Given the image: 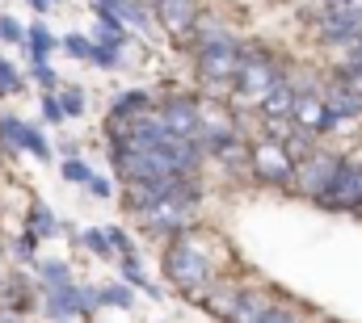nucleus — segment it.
<instances>
[{"instance_id": "27", "label": "nucleus", "mask_w": 362, "mask_h": 323, "mask_svg": "<svg viewBox=\"0 0 362 323\" xmlns=\"http://www.w3.org/2000/svg\"><path fill=\"white\" fill-rule=\"evenodd\" d=\"M0 47H25V25L13 13H0Z\"/></svg>"}, {"instance_id": "25", "label": "nucleus", "mask_w": 362, "mask_h": 323, "mask_svg": "<svg viewBox=\"0 0 362 323\" xmlns=\"http://www.w3.org/2000/svg\"><path fill=\"white\" fill-rule=\"evenodd\" d=\"M38 236H34V231H21V236H17V240H13V248H8V252H13V260H17V264H34V260H38Z\"/></svg>"}, {"instance_id": "16", "label": "nucleus", "mask_w": 362, "mask_h": 323, "mask_svg": "<svg viewBox=\"0 0 362 323\" xmlns=\"http://www.w3.org/2000/svg\"><path fill=\"white\" fill-rule=\"evenodd\" d=\"M59 219H55V210L47 206V202H30V210H25V231H34L38 240H55L59 236Z\"/></svg>"}, {"instance_id": "32", "label": "nucleus", "mask_w": 362, "mask_h": 323, "mask_svg": "<svg viewBox=\"0 0 362 323\" xmlns=\"http://www.w3.org/2000/svg\"><path fill=\"white\" fill-rule=\"evenodd\" d=\"M105 236H110V248H114V256H127V252H135V243H131V236H127L122 227H105Z\"/></svg>"}, {"instance_id": "4", "label": "nucleus", "mask_w": 362, "mask_h": 323, "mask_svg": "<svg viewBox=\"0 0 362 323\" xmlns=\"http://www.w3.org/2000/svg\"><path fill=\"white\" fill-rule=\"evenodd\" d=\"M282 76H286V63L274 55L270 47L257 42V38H245V42H240V63H236V76H232V92H228V97L257 105Z\"/></svg>"}, {"instance_id": "33", "label": "nucleus", "mask_w": 362, "mask_h": 323, "mask_svg": "<svg viewBox=\"0 0 362 323\" xmlns=\"http://www.w3.org/2000/svg\"><path fill=\"white\" fill-rule=\"evenodd\" d=\"M85 189H89L93 197H101V202H105V197H114V185H110L105 176H97V172L89 176V185H85Z\"/></svg>"}, {"instance_id": "14", "label": "nucleus", "mask_w": 362, "mask_h": 323, "mask_svg": "<svg viewBox=\"0 0 362 323\" xmlns=\"http://www.w3.org/2000/svg\"><path fill=\"white\" fill-rule=\"evenodd\" d=\"M25 55H30V63H51V55L59 51V34L47 25V21H30L25 25V47H21Z\"/></svg>"}, {"instance_id": "6", "label": "nucleus", "mask_w": 362, "mask_h": 323, "mask_svg": "<svg viewBox=\"0 0 362 323\" xmlns=\"http://www.w3.org/2000/svg\"><path fill=\"white\" fill-rule=\"evenodd\" d=\"M341 156H346V152H329V147H312L308 156H299V160H295V172H291V189H286V193H295V197H303V202H316L320 189L333 181V172H337Z\"/></svg>"}, {"instance_id": "15", "label": "nucleus", "mask_w": 362, "mask_h": 323, "mask_svg": "<svg viewBox=\"0 0 362 323\" xmlns=\"http://www.w3.org/2000/svg\"><path fill=\"white\" fill-rule=\"evenodd\" d=\"M152 109H156V92H148V88H127L110 101V118H127V122H135Z\"/></svg>"}, {"instance_id": "7", "label": "nucleus", "mask_w": 362, "mask_h": 323, "mask_svg": "<svg viewBox=\"0 0 362 323\" xmlns=\"http://www.w3.org/2000/svg\"><path fill=\"white\" fill-rule=\"evenodd\" d=\"M97 307H101V294L89 290V286H76V281L42 290V315L51 323H68V319H81V315L89 319Z\"/></svg>"}, {"instance_id": "24", "label": "nucleus", "mask_w": 362, "mask_h": 323, "mask_svg": "<svg viewBox=\"0 0 362 323\" xmlns=\"http://www.w3.org/2000/svg\"><path fill=\"white\" fill-rule=\"evenodd\" d=\"M262 323H308V315H303V307H295L291 298H282V294H278V303L266 311V319H262Z\"/></svg>"}, {"instance_id": "5", "label": "nucleus", "mask_w": 362, "mask_h": 323, "mask_svg": "<svg viewBox=\"0 0 362 323\" xmlns=\"http://www.w3.org/2000/svg\"><path fill=\"white\" fill-rule=\"evenodd\" d=\"M358 160H362V152H346L341 164H337V172H333V181L320 189V197H316L312 206H320V210H329V214H358V206H362Z\"/></svg>"}, {"instance_id": "23", "label": "nucleus", "mask_w": 362, "mask_h": 323, "mask_svg": "<svg viewBox=\"0 0 362 323\" xmlns=\"http://www.w3.org/2000/svg\"><path fill=\"white\" fill-rule=\"evenodd\" d=\"M21 88H25V76L17 72V63H13L8 55H0V101H4V97H17Z\"/></svg>"}, {"instance_id": "1", "label": "nucleus", "mask_w": 362, "mask_h": 323, "mask_svg": "<svg viewBox=\"0 0 362 323\" xmlns=\"http://www.w3.org/2000/svg\"><path fill=\"white\" fill-rule=\"evenodd\" d=\"M198 197L185 193H152L144 185H122V210L152 236V240H173L198 223Z\"/></svg>"}, {"instance_id": "9", "label": "nucleus", "mask_w": 362, "mask_h": 323, "mask_svg": "<svg viewBox=\"0 0 362 323\" xmlns=\"http://www.w3.org/2000/svg\"><path fill=\"white\" fill-rule=\"evenodd\" d=\"M291 172H295V156L286 152V143L278 139H262L253 147V160H249V176L257 185H270V189H291Z\"/></svg>"}, {"instance_id": "28", "label": "nucleus", "mask_w": 362, "mask_h": 323, "mask_svg": "<svg viewBox=\"0 0 362 323\" xmlns=\"http://www.w3.org/2000/svg\"><path fill=\"white\" fill-rule=\"evenodd\" d=\"M89 63H97V68H105V72L122 68V47H110V42H93Z\"/></svg>"}, {"instance_id": "30", "label": "nucleus", "mask_w": 362, "mask_h": 323, "mask_svg": "<svg viewBox=\"0 0 362 323\" xmlns=\"http://www.w3.org/2000/svg\"><path fill=\"white\" fill-rule=\"evenodd\" d=\"M38 109H42V122H47V126L68 122V118H64V109H59V97H55V92H42V97H38Z\"/></svg>"}, {"instance_id": "35", "label": "nucleus", "mask_w": 362, "mask_h": 323, "mask_svg": "<svg viewBox=\"0 0 362 323\" xmlns=\"http://www.w3.org/2000/svg\"><path fill=\"white\" fill-rule=\"evenodd\" d=\"M346 59H350V63H362V34L350 42V47H346Z\"/></svg>"}, {"instance_id": "19", "label": "nucleus", "mask_w": 362, "mask_h": 323, "mask_svg": "<svg viewBox=\"0 0 362 323\" xmlns=\"http://www.w3.org/2000/svg\"><path fill=\"white\" fill-rule=\"evenodd\" d=\"M55 97H59L64 118H85L89 97H85V88H81V84H59V88H55Z\"/></svg>"}, {"instance_id": "11", "label": "nucleus", "mask_w": 362, "mask_h": 323, "mask_svg": "<svg viewBox=\"0 0 362 323\" xmlns=\"http://www.w3.org/2000/svg\"><path fill=\"white\" fill-rule=\"evenodd\" d=\"M148 8H152V21H156L169 38L185 42V34L194 30V21L206 13V0H152Z\"/></svg>"}, {"instance_id": "36", "label": "nucleus", "mask_w": 362, "mask_h": 323, "mask_svg": "<svg viewBox=\"0 0 362 323\" xmlns=\"http://www.w3.org/2000/svg\"><path fill=\"white\" fill-rule=\"evenodd\" d=\"M59 156L68 160V156H81V147H76V139H59Z\"/></svg>"}, {"instance_id": "17", "label": "nucleus", "mask_w": 362, "mask_h": 323, "mask_svg": "<svg viewBox=\"0 0 362 323\" xmlns=\"http://www.w3.org/2000/svg\"><path fill=\"white\" fill-rule=\"evenodd\" d=\"M118 264H122V281H127L131 290H144L148 298H165V290H160L156 281H148V273H144V264H139V252L118 256Z\"/></svg>"}, {"instance_id": "2", "label": "nucleus", "mask_w": 362, "mask_h": 323, "mask_svg": "<svg viewBox=\"0 0 362 323\" xmlns=\"http://www.w3.org/2000/svg\"><path fill=\"white\" fill-rule=\"evenodd\" d=\"M160 269H165V286H173L185 303H198L206 294V286L219 277V264H215L211 248L202 243V236L194 227L173 236V240H165Z\"/></svg>"}, {"instance_id": "37", "label": "nucleus", "mask_w": 362, "mask_h": 323, "mask_svg": "<svg viewBox=\"0 0 362 323\" xmlns=\"http://www.w3.org/2000/svg\"><path fill=\"white\" fill-rule=\"evenodd\" d=\"M358 176H362V160H358ZM358 219H362V206H358Z\"/></svg>"}, {"instance_id": "13", "label": "nucleus", "mask_w": 362, "mask_h": 323, "mask_svg": "<svg viewBox=\"0 0 362 323\" xmlns=\"http://www.w3.org/2000/svg\"><path fill=\"white\" fill-rule=\"evenodd\" d=\"M240 290H245L240 281H232V277H215V281L206 286V294L198 298V307H206L215 319L228 323V315L236 311V298H240Z\"/></svg>"}, {"instance_id": "38", "label": "nucleus", "mask_w": 362, "mask_h": 323, "mask_svg": "<svg viewBox=\"0 0 362 323\" xmlns=\"http://www.w3.org/2000/svg\"><path fill=\"white\" fill-rule=\"evenodd\" d=\"M139 4H152V0H139Z\"/></svg>"}, {"instance_id": "18", "label": "nucleus", "mask_w": 362, "mask_h": 323, "mask_svg": "<svg viewBox=\"0 0 362 323\" xmlns=\"http://www.w3.org/2000/svg\"><path fill=\"white\" fill-rule=\"evenodd\" d=\"M34 269H38V286L42 290H55V286H68L72 281V264L68 260H34Z\"/></svg>"}, {"instance_id": "8", "label": "nucleus", "mask_w": 362, "mask_h": 323, "mask_svg": "<svg viewBox=\"0 0 362 323\" xmlns=\"http://www.w3.org/2000/svg\"><path fill=\"white\" fill-rule=\"evenodd\" d=\"M156 118L177 139H202V126H206V109L194 92H173V97L156 101Z\"/></svg>"}, {"instance_id": "10", "label": "nucleus", "mask_w": 362, "mask_h": 323, "mask_svg": "<svg viewBox=\"0 0 362 323\" xmlns=\"http://www.w3.org/2000/svg\"><path fill=\"white\" fill-rule=\"evenodd\" d=\"M0 147L4 152H25V156H34V160H51L55 156V147L47 143V135L34 126V122H25V118H17V114H0Z\"/></svg>"}, {"instance_id": "34", "label": "nucleus", "mask_w": 362, "mask_h": 323, "mask_svg": "<svg viewBox=\"0 0 362 323\" xmlns=\"http://www.w3.org/2000/svg\"><path fill=\"white\" fill-rule=\"evenodd\" d=\"M25 4H30V8H34L38 17H47V13H55V8H59L55 0H25Z\"/></svg>"}, {"instance_id": "22", "label": "nucleus", "mask_w": 362, "mask_h": 323, "mask_svg": "<svg viewBox=\"0 0 362 323\" xmlns=\"http://www.w3.org/2000/svg\"><path fill=\"white\" fill-rule=\"evenodd\" d=\"M59 51H64L68 59H81V63H89L93 38H89V34H81V30H72V34H64V38H59Z\"/></svg>"}, {"instance_id": "31", "label": "nucleus", "mask_w": 362, "mask_h": 323, "mask_svg": "<svg viewBox=\"0 0 362 323\" xmlns=\"http://www.w3.org/2000/svg\"><path fill=\"white\" fill-rule=\"evenodd\" d=\"M333 80H341V84H350V88H358V92H362V63L341 59V63H337V72H333Z\"/></svg>"}, {"instance_id": "21", "label": "nucleus", "mask_w": 362, "mask_h": 323, "mask_svg": "<svg viewBox=\"0 0 362 323\" xmlns=\"http://www.w3.org/2000/svg\"><path fill=\"white\" fill-rule=\"evenodd\" d=\"M101 294V307H114V311H135V290L127 286V281H114V286H105V290H97Z\"/></svg>"}, {"instance_id": "20", "label": "nucleus", "mask_w": 362, "mask_h": 323, "mask_svg": "<svg viewBox=\"0 0 362 323\" xmlns=\"http://www.w3.org/2000/svg\"><path fill=\"white\" fill-rule=\"evenodd\" d=\"M76 243H81L85 252H93L97 260H114V248H110V236H105V227H85V231L76 236Z\"/></svg>"}, {"instance_id": "3", "label": "nucleus", "mask_w": 362, "mask_h": 323, "mask_svg": "<svg viewBox=\"0 0 362 323\" xmlns=\"http://www.w3.org/2000/svg\"><path fill=\"white\" fill-rule=\"evenodd\" d=\"M299 21L320 51H346L362 34V0H308L299 4Z\"/></svg>"}, {"instance_id": "12", "label": "nucleus", "mask_w": 362, "mask_h": 323, "mask_svg": "<svg viewBox=\"0 0 362 323\" xmlns=\"http://www.w3.org/2000/svg\"><path fill=\"white\" fill-rule=\"evenodd\" d=\"M274 303H278L274 286H245L240 298H236V311L228 315V323H262Z\"/></svg>"}, {"instance_id": "26", "label": "nucleus", "mask_w": 362, "mask_h": 323, "mask_svg": "<svg viewBox=\"0 0 362 323\" xmlns=\"http://www.w3.org/2000/svg\"><path fill=\"white\" fill-rule=\"evenodd\" d=\"M59 176H64L68 185H89L93 164H89V160H81V156H68V160L59 164Z\"/></svg>"}, {"instance_id": "29", "label": "nucleus", "mask_w": 362, "mask_h": 323, "mask_svg": "<svg viewBox=\"0 0 362 323\" xmlns=\"http://www.w3.org/2000/svg\"><path fill=\"white\" fill-rule=\"evenodd\" d=\"M30 80L38 84V88H42V92H55V88H59V72H55V68H51V63H30Z\"/></svg>"}]
</instances>
